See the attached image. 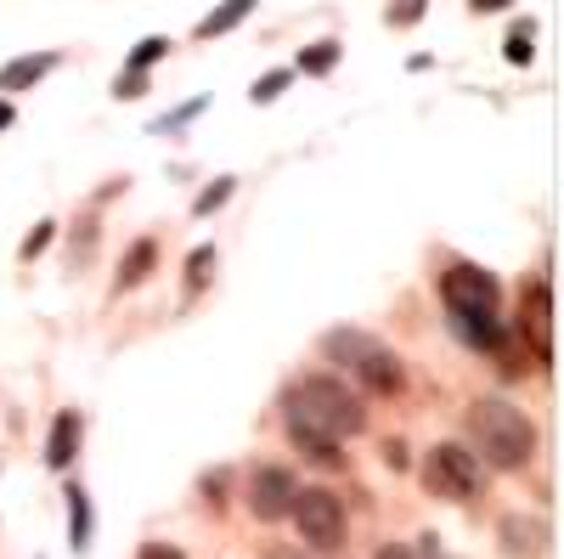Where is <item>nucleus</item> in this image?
Listing matches in <instances>:
<instances>
[{
    "label": "nucleus",
    "mask_w": 564,
    "mask_h": 559,
    "mask_svg": "<svg viewBox=\"0 0 564 559\" xmlns=\"http://www.w3.org/2000/svg\"><path fill=\"white\" fill-rule=\"evenodd\" d=\"M372 559H417V553H412L406 542H384V548H379V553H372Z\"/></svg>",
    "instance_id": "27"
},
{
    "label": "nucleus",
    "mask_w": 564,
    "mask_h": 559,
    "mask_svg": "<svg viewBox=\"0 0 564 559\" xmlns=\"http://www.w3.org/2000/svg\"><path fill=\"white\" fill-rule=\"evenodd\" d=\"M367 345H372L367 334H327V340H322V351H327V356H339L345 367H350V362H356Z\"/></svg>",
    "instance_id": "17"
},
{
    "label": "nucleus",
    "mask_w": 564,
    "mask_h": 559,
    "mask_svg": "<svg viewBox=\"0 0 564 559\" xmlns=\"http://www.w3.org/2000/svg\"><path fill=\"white\" fill-rule=\"evenodd\" d=\"M468 436H475V458H486L491 470H525L536 458V424L508 396H480L468 407Z\"/></svg>",
    "instance_id": "2"
},
{
    "label": "nucleus",
    "mask_w": 564,
    "mask_h": 559,
    "mask_svg": "<svg viewBox=\"0 0 564 559\" xmlns=\"http://www.w3.org/2000/svg\"><path fill=\"white\" fill-rule=\"evenodd\" d=\"M384 463H390V470H406V447L401 441H384Z\"/></svg>",
    "instance_id": "26"
},
{
    "label": "nucleus",
    "mask_w": 564,
    "mask_h": 559,
    "mask_svg": "<svg viewBox=\"0 0 564 559\" xmlns=\"http://www.w3.org/2000/svg\"><path fill=\"white\" fill-rule=\"evenodd\" d=\"M215 271V249H193V260H186V289H204V277Z\"/></svg>",
    "instance_id": "19"
},
{
    "label": "nucleus",
    "mask_w": 564,
    "mask_h": 559,
    "mask_svg": "<svg viewBox=\"0 0 564 559\" xmlns=\"http://www.w3.org/2000/svg\"><path fill=\"white\" fill-rule=\"evenodd\" d=\"M265 559H305V553H300V548H271Z\"/></svg>",
    "instance_id": "29"
},
{
    "label": "nucleus",
    "mask_w": 564,
    "mask_h": 559,
    "mask_svg": "<svg viewBox=\"0 0 564 559\" xmlns=\"http://www.w3.org/2000/svg\"><path fill=\"white\" fill-rule=\"evenodd\" d=\"M52 68H57V57H52V52H40V57H18V63L0 68V90H7V97H12V90H29L34 79H45Z\"/></svg>",
    "instance_id": "12"
},
{
    "label": "nucleus",
    "mask_w": 564,
    "mask_h": 559,
    "mask_svg": "<svg viewBox=\"0 0 564 559\" xmlns=\"http://www.w3.org/2000/svg\"><path fill=\"white\" fill-rule=\"evenodd\" d=\"M282 85H289V68H276V74H260L249 97H254V103H276V97H282Z\"/></svg>",
    "instance_id": "20"
},
{
    "label": "nucleus",
    "mask_w": 564,
    "mask_h": 559,
    "mask_svg": "<svg viewBox=\"0 0 564 559\" xmlns=\"http://www.w3.org/2000/svg\"><path fill=\"white\" fill-rule=\"evenodd\" d=\"M289 520L300 526V537L311 548H345V503L327 492V486H300L294 492V508H289Z\"/></svg>",
    "instance_id": "4"
},
{
    "label": "nucleus",
    "mask_w": 564,
    "mask_h": 559,
    "mask_svg": "<svg viewBox=\"0 0 564 559\" xmlns=\"http://www.w3.org/2000/svg\"><path fill=\"white\" fill-rule=\"evenodd\" d=\"M113 90H119V97H124V103H135V97H141V90H148V74H141V68H124V79H119Z\"/></svg>",
    "instance_id": "24"
},
{
    "label": "nucleus",
    "mask_w": 564,
    "mask_h": 559,
    "mask_svg": "<svg viewBox=\"0 0 564 559\" xmlns=\"http://www.w3.org/2000/svg\"><path fill=\"white\" fill-rule=\"evenodd\" d=\"M339 63V40H316L311 52H300V74H327Z\"/></svg>",
    "instance_id": "16"
},
{
    "label": "nucleus",
    "mask_w": 564,
    "mask_h": 559,
    "mask_svg": "<svg viewBox=\"0 0 564 559\" xmlns=\"http://www.w3.org/2000/svg\"><path fill=\"white\" fill-rule=\"evenodd\" d=\"M441 300L452 316H497V277L480 266H452L441 277Z\"/></svg>",
    "instance_id": "5"
},
{
    "label": "nucleus",
    "mask_w": 564,
    "mask_h": 559,
    "mask_svg": "<svg viewBox=\"0 0 564 559\" xmlns=\"http://www.w3.org/2000/svg\"><path fill=\"white\" fill-rule=\"evenodd\" d=\"M367 430V407L356 390H345L339 379H305L294 396H289V436L294 441H350Z\"/></svg>",
    "instance_id": "1"
},
{
    "label": "nucleus",
    "mask_w": 564,
    "mask_h": 559,
    "mask_svg": "<svg viewBox=\"0 0 564 559\" xmlns=\"http://www.w3.org/2000/svg\"><path fill=\"white\" fill-rule=\"evenodd\" d=\"M497 537H502V553H508V559H536V553L547 548V526L531 520V515H508V520L497 526Z\"/></svg>",
    "instance_id": "9"
},
{
    "label": "nucleus",
    "mask_w": 564,
    "mask_h": 559,
    "mask_svg": "<svg viewBox=\"0 0 564 559\" xmlns=\"http://www.w3.org/2000/svg\"><path fill=\"white\" fill-rule=\"evenodd\" d=\"M531 40H536V23H531V18H520V23L508 29L502 57H508V63H531V57H536V45H531Z\"/></svg>",
    "instance_id": "15"
},
{
    "label": "nucleus",
    "mask_w": 564,
    "mask_h": 559,
    "mask_svg": "<svg viewBox=\"0 0 564 559\" xmlns=\"http://www.w3.org/2000/svg\"><path fill=\"white\" fill-rule=\"evenodd\" d=\"M153 271H159V238H135V244L124 249V260H119L113 289H119V294H130V289H141V283H148Z\"/></svg>",
    "instance_id": "10"
},
{
    "label": "nucleus",
    "mask_w": 564,
    "mask_h": 559,
    "mask_svg": "<svg viewBox=\"0 0 564 559\" xmlns=\"http://www.w3.org/2000/svg\"><path fill=\"white\" fill-rule=\"evenodd\" d=\"M231 186H238V181H231V175H226V181H215V186H204V193H198V204H193V209H198V215L220 209V204L231 198Z\"/></svg>",
    "instance_id": "21"
},
{
    "label": "nucleus",
    "mask_w": 564,
    "mask_h": 559,
    "mask_svg": "<svg viewBox=\"0 0 564 559\" xmlns=\"http://www.w3.org/2000/svg\"><path fill=\"white\" fill-rule=\"evenodd\" d=\"M486 470H480V458L457 447V441H441L430 447V458H423V486H430V497H446V503H468L480 492Z\"/></svg>",
    "instance_id": "3"
},
{
    "label": "nucleus",
    "mask_w": 564,
    "mask_h": 559,
    "mask_svg": "<svg viewBox=\"0 0 564 559\" xmlns=\"http://www.w3.org/2000/svg\"><path fill=\"white\" fill-rule=\"evenodd\" d=\"M468 7H475V12H508L513 0H468Z\"/></svg>",
    "instance_id": "28"
},
{
    "label": "nucleus",
    "mask_w": 564,
    "mask_h": 559,
    "mask_svg": "<svg viewBox=\"0 0 564 559\" xmlns=\"http://www.w3.org/2000/svg\"><path fill=\"white\" fill-rule=\"evenodd\" d=\"M135 559H186V553H181L175 542H141V553H135Z\"/></svg>",
    "instance_id": "25"
},
{
    "label": "nucleus",
    "mask_w": 564,
    "mask_h": 559,
    "mask_svg": "<svg viewBox=\"0 0 564 559\" xmlns=\"http://www.w3.org/2000/svg\"><path fill=\"white\" fill-rule=\"evenodd\" d=\"M350 373L361 379L367 396H401V390H406V367H401V356L384 351V345H367V351L350 362Z\"/></svg>",
    "instance_id": "8"
},
{
    "label": "nucleus",
    "mask_w": 564,
    "mask_h": 559,
    "mask_svg": "<svg viewBox=\"0 0 564 559\" xmlns=\"http://www.w3.org/2000/svg\"><path fill=\"white\" fill-rule=\"evenodd\" d=\"M74 452H79V412H57L52 441H45V463H52V470H68Z\"/></svg>",
    "instance_id": "11"
},
{
    "label": "nucleus",
    "mask_w": 564,
    "mask_h": 559,
    "mask_svg": "<svg viewBox=\"0 0 564 559\" xmlns=\"http://www.w3.org/2000/svg\"><path fill=\"white\" fill-rule=\"evenodd\" d=\"M520 334L531 340V356L547 367L553 362V289H547V277H536L520 294Z\"/></svg>",
    "instance_id": "7"
},
{
    "label": "nucleus",
    "mask_w": 564,
    "mask_h": 559,
    "mask_svg": "<svg viewBox=\"0 0 564 559\" xmlns=\"http://www.w3.org/2000/svg\"><path fill=\"white\" fill-rule=\"evenodd\" d=\"M254 7H260V0H220V7L198 23V34H204V40H215V34H226V29H238Z\"/></svg>",
    "instance_id": "13"
},
{
    "label": "nucleus",
    "mask_w": 564,
    "mask_h": 559,
    "mask_svg": "<svg viewBox=\"0 0 564 559\" xmlns=\"http://www.w3.org/2000/svg\"><path fill=\"white\" fill-rule=\"evenodd\" d=\"M63 497H68V542L90 548V497H85V486H68Z\"/></svg>",
    "instance_id": "14"
},
{
    "label": "nucleus",
    "mask_w": 564,
    "mask_h": 559,
    "mask_svg": "<svg viewBox=\"0 0 564 559\" xmlns=\"http://www.w3.org/2000/svg\"><path fill=\"white\" fill-rule=\"evenodd\" d=\"M12 119H18V114H12V103H7V97H0V130H7Z\"/></svg>",
    "instance_id": "30"
},
{
    "label": "nucleus",
    "mask_w": 564,
    "mask_h": 559,
    "mask_svg": "<svg viewBox=\"0 0 564 559\" xmlns=\"http://www.w3.org/2000/svg\"><path fill=\"white\" fill-rule=\"evenodd\" d=\"M294 492H300V481L289 470H276V463H265V470L249 475V515L254 520H289Z\"/></svg>",
    "instance_id": "6"
},
{
    "label": "nucleus",
    "mask_w": 564,
    "mask_h": 559,
    "mask_svg": "<svg viewBox=\"0 0 564 559\" xmlns=\"http://www.w3.org/2000/svg\"><path fill=\"white\" fill-rule=\"evenodd\" d=\"M52 238H57V221H40V226L29 232V238H23V260H34V255H40L45 244H52Z\"/></svg>",
    "instance_id": "22"
},
{
    "label": "nucleus",
    "mask_w": 564,
    "mask_h": 559,
    "mask_svg": "<svg viewBox=\"0 0 564 559\" xmlns=\"http://www.w3.org/2000/svg\"><path fill=\"white\" fill-rule=\"evenodd\" d=\"M423 18V0H395L390 7V29H412Z\"/></svg>",
    "instance_id": "23"
},
{
    "label": "nucleus",
    "mask_w": 564,
    "mask_h": 559,
    "mask_svg": "<svg viewBox=\"0 0 564 559\" xmlns=\"http://www.w3.org/2000/svg\"><path fill=\"white\" fill-rule=\"evenodd\" d=\"M164 52H170V40H164V34H148V40H141L135 52H130V68H141V74H148V68H153Z\"/></svg>",
    "instance_id": "18"
}]
</instances>
